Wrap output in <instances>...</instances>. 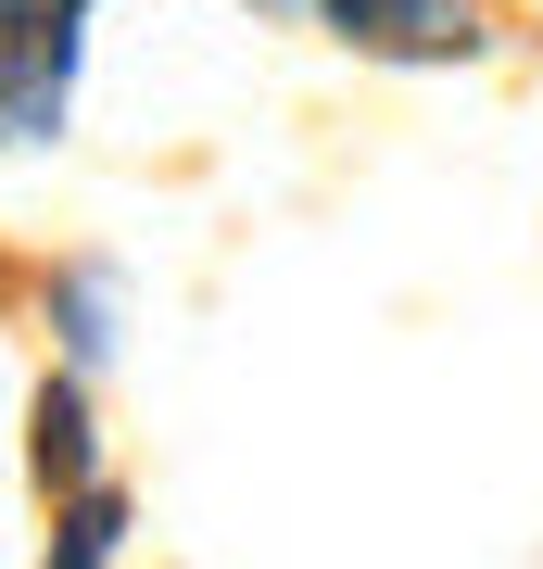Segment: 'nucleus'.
Listing matches in <instances>:
<instances>
[{
	"instance_id": "2",
	"label": "nucleus",
	"mask_w": 543,
	"mask_h": 569,
	"mask_svg": "<svg viewBox=\"0 0 543 569\" xmlns=\"http://www.w3.org/2000/svg\"><path fill=\"white\" fill-rule=\"evenodd\" d=\"M114 545H127V507L89 481L77 507H63V545H51V569H114Z\"/></svg>"
},
{
	"instance_id": "1",
	"label": "nucleus",
	"mask_w": 543,
	"mask_h": 569,
	"mask_svg": "<svg viewBox=\"0 0 543 569\" xmlns=\"http://www.w3.org/2000/svg\"><path fill=\"white\" fill-rule=\"evenodd\" d=\"M342 39H366V51H404V63H467L481 51V13L467 0H316Z\"/></svg>"
}]
</instances>
